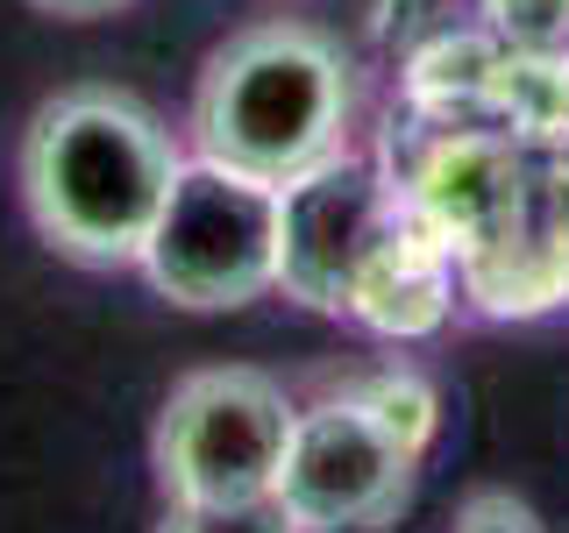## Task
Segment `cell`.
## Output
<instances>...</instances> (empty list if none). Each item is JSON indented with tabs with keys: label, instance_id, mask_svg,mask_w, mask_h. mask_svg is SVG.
I'll use <instances>...</instances> for the list:
<instances>
[{
	"label": "cell",
	"instance_id": "14",
	"mask_svg": "<svg viewBox=\"0 0 569 533\" xmlns=\"http://www.w3.org/2000/svg\"><path fill=\"white\" fill-rule=\"evenodd\" d=\"M29 8L64 14V22H93V14H114V8H129V0H29Z\"/></svg>",
	"mask_w": 569,
	"mask_h": 533
},
{
	"label": "cell",
	"instance_id": "5",
	"mask_svg": "<svg viewBox=\"0 0 569 533\" xmlns=\"http://www.w3.org/2000/svg\"><path fill=\"white\" fill-rule=\"evenodd\" d=\"M413 476H420V449H406L342 384L292 413V441H284L271 497L299 533H363L406 505Z\"/></svg>",
	"mask_w": 569,
	"mask_h": 533
},
{
	"label": "cell",
	"instance_id": "11",
	"mask_svg": "<svg viewBox=\"0 0 569 533\" xmlns=\"http://www.w3.org/2000/svg\"><path fill=\"white\" fill-rule=\"evenodd\" d=\"M506 50H569V0H477Z\"/></svg>",
	"mask_w": 569,
	"mask_h": 533
},
{
	"label": "cell",
	"instance_id": "12",
	"mask_svg": "<svg viewBox=\"0 0 569 533\" xmlns=\"http://www.w3.org/2000/svg\"><path fill=\"white\" fill-rule=\"evenodd\" d=\"M157 533H299L278 497H221V505H171Z\"/></svg>",
	"mask_w": 569,
	"mask_h": 533
},
{
	"label": "cell",
	"instance_id": "1",
	"mask_svg": "<svg viewBox=\"0 0 569 533\" xmlns=\"http://www.w3.org/2000/svg\"><path fill=\"white\" fill-rule=\"evenodd\" d=\"M186 142L121 86H64L29 114L22 207L58 257L121 271L142 257Z\"/></svg>",
	"mask_w": 569,
	"mask_h": 533
},
{
	"label": "cell",
	"instance_id": "7",
	"mask_svg": "<svg viewBox=\"0 0 569 533\" xmlns=\"http://www.w3.org/2000/svg\"><path fill=\"white\" fill-rule=\"evenodd\" d=\"M406 200L441 242L462 257L527 228V164L506 129H449L435 157L406 178Z\"/></svg>",
	"mask_w": 569,
	"mask_h": 533
},
{
	"label": "cell",
	"instance_id": "2",
	"mask_svg": "<svg viewBox=\"0 0 569 533\" xmlns=\"http://www.w3.org/2000/svg\"><path fill=\"white\" fill-rule=\"evenodd\" d=\"M349 121H356V64L342 58V43L278 14V22L236 29L200 64L186 150L284 185V178L313 171L320 157L349 150Z\"/></svg>",
	"mask_w": 569,
	"mask_h": 533
},
{
	"label": "cell",
	"instance_id": "3",
	"mask_svg": "<svg viewBox=\"0 0 569 533\" xmlns=\"http://www.w3.org/2000/svg\"><path fill=\"white\" fill-rule=\"evenodd\" d=\"M136 271L186 313H236L278 292V185L186 150Z\"/></svg>",
	"mask_w": 569,
	"mask_h": 533
},
{
	"label": "cell",
	"instance_id": "15",
	"mask_svg": "<svg viewBox=\"0 0 569 533\" xmlns=\"http://www.w3.org/2000/svg\"><path fill=\"white\" fill-rule=\"evenodd\" d=\"M562 249H569V164H562V178H556V228H548Z\"/></svg>",
	"mask_w": 569,
	"mask_h": 533
},
{
	"label": "cell",
	"instance_id": "9",
	"mask_svg": "<svg viewBox=\"0 0 569 533\" xmlns=\"http://www.w3.org/2000/svg\"><path fill=\"white\" fill-rule=\"evenodd\" d=\"M349 391L406 441V449L427 455V441H435V426H441V391L427 384L420 370H399V363H391V370H378V378H356Z\"/></svg>",
	"mask_w": 569,
	"mask_h": 533
},
{
	"label": "cell",
	"instance_id": "13",
	"mask_svg": "<svg viewBox=\"0 0 569 533\" xmlns=\"http://www.w3.org/2000/svg\"><path fill=\"white\" fill-rule=\"evenodd\" d=\"M456 533H541V520H533L520 497H506V491H477L470 505H462Z\"/></svg>",
	"mask_w": 569,
	"mask_h": 533
},
{
	"label": "cell",
	"instance_id": "8",
	"mask_svg": "<svg viewBox=\"0 0 569 533\" xmlns=\"http://www.w3.org/2000/svg\"><path fill=\"white\" fill-rule=\"evenodd\" d=\"M456 284H462L456 249L406 207L399 228H391V235L363 257V271H356L349 320H363V328L385 334V342H420V334H435L441 320H449Z\"/></svg>",
	"mask_w": 569,
	"mask_h": 533
},
{
	"label": "cell",
	"instance_id": "4",
	"mask_svg": "<svg viewBox=\"0 0 569 533\" xmlns=\"http://www.w3.org/2000/svg\"><path fill=\"white\" fill-rule=\"evenodd\" d=\"M292 391L271 370L213 363L171 384L150 434V462L171 505H221V497H271L284 441H292Z\"/></svg>",
	"mask_w": 569,
	"mask_h": 533
},
{
	"label": "cell",
	"instance_id": "10",
	"mask_svg": "<svg viewBox=\"0 0 569 533\" xmlns=\"http://www.w3.org/2000/svg\"><path fill=\"white\" fill-rule=\"evenodd\" d=\"M477 22H485L477 0H385L378 8V36L399 58H413V50L441 43V36H456V29H477Z\"/></svg>",
	"mask_w": 569,
	"mask_h": 533
},
{
	"label": "cell",
	"instance_id": "6",
	"mask_svg": "<svg viewBox=\"0 0 569 533\" xmlns=\"http://www.w3.org/2000/svg\"><path fill=\"white\" fill-rule=\"evenodd\" d=\"M406 185L363 150H335L278 185V292L307 313H349V284L399 213Z\"/></svg>",
	"mask_w": 569,
	"mask_h": 533
}]
</instances>
